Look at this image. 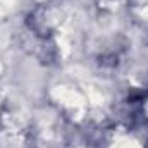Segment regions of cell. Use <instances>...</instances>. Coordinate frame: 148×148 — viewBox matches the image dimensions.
Returning <instances> with one entry per match:
<instances>
[{
    "label": "cell",
    "mask_w": 148,
    "mask_h": 148,
    "mask_svg": "<svg viewBox=\"0 0 148 148\" xmlns=\"http://www.w3.org/2000/svg\"><path fill=\"white\" fill-rule=\"evenodd\" d=\"M52 95H53L55 100H59L60 103H64L66 107H71V109H83V105H84L83 97L77 91L67 88V86H57V88H53Z\"/></svg>",
    "instance_id": "1"
},
{
    "label": "cell",
    "mask_w": 148,
    "mask_h": 148,
    "mask_svg": "<svg viewBox=\"0 0 148 148\" xmlns=\"http://www.w3.org/2000/svg\"><path fill=\"white\" fill-rule=\"evenodd\" d=\"M140 14H141V16H145V17H148V9H141V10H140Z\"/></svg>",
    "instance_id": "3"
},
{
    "label": "cell",
    "mask_w": 148,
    "mask_h": 148,
    "mask_svg": "<svg viewBox=\"0 0 148 148\" xmlns=\"http://www.w3.org/2000/svg\"><path fill=\"white\" fill-rule=\"evenodd\" d=\"M112 148H140V145H138L134 140L124 138V140H119V141H115Z\"/></svg>",
    "instance_id": "2"
}]
</instances>
